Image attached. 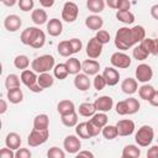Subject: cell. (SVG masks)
<instances>
[{"label": "cell", "instance_id": "9c48e42d", "mask_svg": "<svg viewBox=\"0 0 158 158\" xmlns=\"http://www.w3.org/2000/svg\"><path fill=\"white\" fill-rule=\"evenodd\" d=\"M63 147H64L65 152H68L70 154H77L81 148V143H80V139L77 136L69 135V136H67L64 138Z\"/></svg>", "mask_w": 158, "mask_h": 158}, {"label": "cell", "instance_id": "e575fe53", "mask_svg": "<svg viewBox=\"0 0 158 158\" xmlns=\"http://www.w3.org/2000/svg\"><path fill=\"white\" fill-rule=\"evenodd\" d=\"M37 83L43 88V89H47V88H51L54 83V79L53 77L47 72V73H41L38 75V79H37Z\"/></svg>", "mask_w": 158, "mask_h": 158}, {"label": "cell", "instance_id": "8fae6325", "mask_svg": "<svg viewBox=\"0 0 158 158\" xmlns=\"http://www.w3.org/2000/svg\"><path fill=\"white\" fill-rule=\"evenodd\" d=\"M116 127H117L118 136H122V137L131 136L133 133V131H135V122L132 120H128V118L120 120L116 123Z\"/></svg>", "mask_w": 158, "mask_h": 158}, {"label": "cell", "instance_id": "7c38bea8", "mask_svg": "<svg viewBox=\"0 0 158 158\" xmlns=\"http://www.w3.org/2000/svg\"><path fill=\"white\" fill-rule=\"evenodd\" d=\"M95 107H96V111H100V112H107L112 109L114 106V100L111 96L109 95H102L100 98H98L95 100Z\"/></svg>", "mask_w": 158, "mask_h": 158}, {"label": "cell", "instance_id": "d590c367", "mask_svg": "<svg viewBox=\"0 0 158 158\" xmlns=\"http://www.w3.org/2000/svg\"><path fill=\"white\" fill-rule=\"evenodd\" d=\"M101 133H102L104 138H106L109 141H111V139H114V138H116L118 136L116 125L115 126L114 125H106V126H104L102 130H101Z\"/></svg>", "mask_w": 158, "mask_h": 158}, {"label": "cell", "instance_id": "94428289", "mask_svg": "<svg viewBox=\"0 0 158 158\" xmlns=\"http://www.w3.org/2000/svg\"><path fill=\"white\" fill-rule=\"evenodd\" d=\"M151 16L154 20H158V4H156L151 7Z\"/></svg>", "mask_w": 158, "mask_h": 158}, {"label": "cell", "instance_id": "ba28073f", "mask_svg": "<svg viewBox=\"0 0 158 158\" xmlns=\"http://www.w3.org/2000/svg\"><path fill=\"white\" fill-rule=\"evenodd\" d=\"M135 75H136V79L137 81L139 83H148L152 77H153V70L151 68V65L146 64V63H142L139 65H137L136 68V72H135Z\"/></svg>", "mask_w": 158, "mask_h": 158}, {"label": "cell", "instance_id": "91938a15", "mask_svg": "<svg viewBox=\"0 0 158 158\" xmlns=\"http://www.w3.org/2000/svg\"><path fill=\"white\" fill-rule=\"evenodd\" d=\"M77 157L79 158V157H88V158H93L94 157V154L91 153V152H89V151H79L78 153H77Z\"/></svg>", "mask_w": 158, "mask_h": 158}, {"label": "cell", "instance_id": "8d00e7d4", "mask_svg": "<svg viewBox=\"0 0 158 158\" xmlns=\"http://www.w3.org/2000/svg\"><path fill=\"white\" fill-rule=\"evenodd\" d=\"M53 74H54V77H56L57 79H59V80L65 79V78L68 77V74H69L65 63H59V64L54 65V68H53Z\"/></svg>", "mask_w": 158, "mask_h": 158}, {"label": "cell", "instance_id": "484cf974", "mask_svg": "<svg viewBox=\"0 0 158 158\" xmlns=\"http://www.w3.org/2000/svg\"><path fill=\"white\" fill-rule=\"evenodd\" d=\"M49 126V117L46 114H40L33 118V128L46 130Z\"/></svg>", "mask_w": 158, "mask_h": 158}, {"label": "cell", "instance_id": "680465c9", "mask_svg": "<svg viewBox=\"0 0 158 158\" xmlns=\"http://www.w3.org/2000/svg\"><path fill=\"white\" fill-rule=\"evenodd\" d=\"M149 104H151L152 106H157V107H158V90H156L154 94L152 95V98H151V100H149Z\"/></svg>", "mask_w": 158, "mask_h": 158}, {"label": "cell", "instance_id": "6da1fadb", "mask_svg": "<svg viewBox=\"0 0 158 158\" xmlns=\"http://www.w3.org/2000/svg\"><path fill=\"white\" fill-rule=\"evenodd\" d=\"M136 43L132 37V31L128 27H120L115 35V46L121 49L126 51L131 47H133Z\"/></svg>", "mask_w": 158, "mask_h": 158}, {"label": "cell", "instance_id": "cb8c5ba5", "mask_svg": "<svg viewBox=\"0 0 158 158\" xmlns=\"http://www.w3.org/2000/svg\"><path fill=\"white\" fill-rule=\"evenodd\" d=\"M57 110H58L59 115H67V114L75 111V106H74V102L72 100H62L58 102Z\"/></svg>", "mask_w": 158, "mask_h": 158}, {"label": "cell", "instance_id": "d6a6232c", "mask_svg": "<svg viewBox=\"0 0 158 158\" xmlns=\"http://www.w3.org/2000/svg\"><path fill=\"white\" fill-rule=\"evenodd\" d=\"M86 7L89 9V11L94 14H99L104 10L105 1L104 0H86Z\"/></svg>", "mask_w": 158, "mask_h": 158}, {"label": "cell", "instance_id": "816d5d0a", "mask_svg": "<svg viewBox=\"0 0 158 158\" xmlns=\"http://www.w3.org/2000/svg\"><path fill=\"white\" fill-rule=\"evenodd\" d=\"M86 126H88V130H89V133H90V136H91V137L98 136V135L101 132V130H102V128L98 127L95 123H93L90 120H89V121H86Z\"/></svg>", "mask_w": 158, "mask_h": 158}, {"label": "cell", "instance_id": "4dcf8cb0", "mask_svg": "<svg viewBox=\"0 0 158 158\" xmlns=\"http://www.w3.org/2000/svg\"><path fill=\"white\" fill-rule=\"evenodd\" d=\"M65 65H67V68H68L69 74L77 75V74L81 70V63L79 62L78 58H69V59H67Z\"/></svg>", "mask_w": 158, "mask_h": 158}, {"label": "cell", "instance_id": "f907efd6", "mask_svg": "<svg viewBox=\"0 0 158 158\" xmlns=\"http://www.w3.org/2000/svg\"><path fill=\"white\" fill-rule=\"evenodd\" d=\"M116 112L121 116H125L128 114V109H127V104H126V100H122V101H118L116 104Z\"/></svg>", "mask_w": 158, "mask_h": 158}, {"label": "cell", "instance_id": "f6af8a7d", "mask_svg": "<svg viewBox=\"0 0 158 158\" xmlns=\"http://www.w3.org/2000/svg\"><path fill=\"white\" fill-rule=\"evenodd\" d=\"M33 31H35V27H27L25 28L22 32H21V36H20V40L23 44L26 46H30V41H31V37L33 35Z\"/></svg>", "mask_w": 158, "mask_h": 158}, {"label": "cell", "instance_id": "f546056e", "mask_svg": "<svg viewBox=\"0 0 158 158\" xmlns=\"http://www.w3.org/2000/svg\"><path fill=\"white\" fill-rule=\"evenodd\" d=\"M154 91H156V89L152 85L146 84V83L141 88H138V95H139V98L143 99V100H146V101H149L151 100V98L154 94Z\"/></svg>", "mask_w": 158, "mask_h": 158}, {"label": "cell", "instance_id": "f1b7e54d", "mask_svg": "<svg viewBox=\"0 0 158 158\" xmlns=\"http://www.w3.org/2000/svg\"><path fill=\"white\" fill-rule=\"evenodd\" d=\"M60 121L65 127H74L78 125V114L73 111L67 115H60Z\"/></svg>", "mask_w": 158, "mask_h": 158}, {"label": "cell", "instance_id": "be15d7a7", "mask_svg": "<svg viewBox=\"0 0 158 158\" xmlns=\"http://www.w3.org/2000/svg\"><path fill=\"white\" fill-rule=\"evenodd\" d=\"M106 5L111 9H117V4H118V0H106L105 1Z\"/></svg>", "mask_w": 158, "mask_h": 158}, {"label": "cell", "instance_id": "003e7915", "mask_svg": "<svg viewBox=\"0 0 158 158\" xmlns=\"http://www.w3.org/2000/svg\"><path fill=\"white\" fill-rule=\"evenodd\" d=\"M1 1H2V0H1Z\"/></svg>", "mask_w": 158, "mask_h": 158}, {"label": "cell", "instance_id": "1f68e13d", "mask_svg": "<svg viewBox=\"0 0 158 158\" xmlns=\"http://www.w3.org/2000/svg\"><path fill=\"white\" fill-rule=\"evenodd\" d=\"M116 19L126 25H131L135 22V15L128 10V11H121V10H117L116 12Z\"/></svg>", "mask_w": 158, "mask_h": 158}, {"label": "cell", "instance_id": "9f6ffc18", "mask_svg": "<svg viewBox=\"0 0 158 158\" xmlns=\"http://www.w3.org/2000/svg\"><path fill=\"white\" fill-rule=\"evenodd\" d=\"M130 7H131V2H130V0H118L117 10H121V11H128Z\"/></svg>", "mask_w": 158, "mask_h": 158}, {"label": "cell", "instance_id": "e7e4bbea", "mask_svg": "<svg viewBox=\"0 0 158 158\" xmlns=\"http://www.w3.org/2000/svg\"><path fill=\"white\" fill-rule=\"evenodd\" d=\"M0 104H1V107H0V114L2 115V114H5V112H6V110H7V104H6V101H5L4 99H1V100H0Z\"/></svg>", "mask_w": 158, "mask_h": 158}, {"label": "cell", "instance_id": "83f0119b", "mask_svg": "<svg viewBox=\"0 0 158 158\" xmlns=\"http://www.w3.org/2000/svg\"><path fill=\"white\" fill-rule=\"evenodd\" d=\"M95 112H96L95 104H91V102H83V104L79 105V115H81V116H84V117H91Z\"/></svg>", "mask_w": 158, "mask_h": 158}, {"label": "cell", "instance_id": "2e32d148", "mask_svg": "<svg viewBox=\"0 0 158 158\" xmlns=\"http://www.w3.org/2000/svg\"><path fill=\"white\" fill-rule=\"evenodd\" d=\"M81 70L88 75H96L100 70V63L95 59H86L81 63Z\"/></svg>", "mask_w": 158, "mask_h": 158}, {"label": "cell", "instance_id": "d4e9b609", "mask_svg": "<svg viewBox=\"0 0 158 158\" xmlns=\"http://www.w3.org/2000/svg\"><path fill=\"white\" fill-rule=\"evenodd\" d=\"M31 20L36 25H43L47 22V12L43 9H35L31 14Z\"/></svg>", "mask_w": 158, "mask_h": 158}, {"label": "cell", "instance_id": "9a60e30c", "mask_svg": "<svg viewBox=\"0 0 158 158\" xmlns=\"http://www.w3.org/2000/svg\"><path fill=\"white\" fill-rule=\"evenodd\" d=\"M46 43V35L42 30H40L38 27H35V31H33V35L31 37V41H30V46L32 48H42Z\"/></svg>", "mask_w": 158, "mask_h": 158}, {"label": "cell", "instance_id": "30bf717a", "mask_svg": "<svg viewBox=\"0 0 158 158\" xmlns=\"http://www.w3.org/2000/svg\"><path fill=\"white\" fill-rule=\"evenodd\" d=\"M102 46L95 37L90 38L88 44H86V56L91 59H96L100 57L101 52H102Z\"/></svg>", "mask_w": 158, "mask_h": 158}, {"label": "cell", "instance_id": "6f0895ef", "mask_svg": "<svg viewBox=\"0 0 158 158\" xmlns=\"http://www.w3.org/2000/svg\"><path fill=\"white\" fill-rule=\"evenodd\" d=\"M147 157L148 158H158V146H152L147 151Z\"/></svg>", "mask_w": 158, "mask_h": 158}, {"label": "cell", "instance_id": "c3c4849f", "mask_svg": "<svg viewBox=\"0 0 158 158\" xmlns=\"http://www.w3.org/2000/svg\"><path fill=\"white\" fill-rule=\"evenodd\" d=\"M106 85L107 84H106V80H105L104 75L102 74H96L95 78H94V88L99 91V90H102Z\"/></svg>", "mask_w": 158, "mask_h": 158}, {"label": "cell", "instance_id": "ffe728a7", "mask_svg": "<svg viewBox=\"0 0 158 158\" xmlns=\"http://www.w3.org/2000/svg\"><path fill=\"white\" fill-rule=\"evenodd\" d=\"M121 89L127 95L135 94L137 91V89H138L137 79H133V78H126V79H123V81L121 83Z\"/></svg>", "mask_w": 158, "mask_h": 158}, {"label": "cell", "instance_id": "603a6c76", "mask_svg": "<svg viewBox=\"0 0 158 158\" xmlns=\"http://www.w3.org/2000/svg\"><path fill=\"white\" fill-rule=\"evenodd\" d=\"M7 100L11 102V104H19L23 100V93L21 90L20 86L17 88H12V89H7Z\"/></svg>", "mask_w": 158, "mask_h": 158}, {"label": "cell", "instance_id": "d6986e66", "mask_svg": "<svg viewBox=\"0 0 158 158\" xmlns=\"http://www.w3.org/2000/svg\"><path fill=\"white\" fill-rule=\"evenodd\" d=\"M104 25V20L102 17H100L99 15H90L85 19V26L91 30V31H99L101 30Z\"/></svg>", "mask_w": 158, "mask_h": 158}, {"label": "cell", "instance_id": "f35d334b", "mask_svg": "<svg viewBox=\"0 0 158 158\" xmlns=\"http://www.w3.org/2000/svg\"><path fill=\"white\" fill-rule=\"evenodd\" d=\"M57 51L58 53L62 56V57H69L70 54H73V49H72V46H70V42L69 41H62L58 43V47H57Z\"/></svg>", "mask_w": 158, "mask_h": 158}, {"label": "cell", "instance_id": "7402d4cb", "mask_svg": "<svg viewBox=\"0 0 158 158\" xmlns=\"http://www.w3.org/2000/svg\"><path fill=\"white\" fill-rule=\"evenodd\" d=\"M139 44L149 54H153V56L158 54V40L157 38H144L143 41L139 42Z\"/></svg>", "mask_w": 158, "mask_h": 158}, {"label": "cell", "instance_id": "836d02e7", "mask_svg": "<svg viewBox=\"0 0 158 158\" xmlns=\"http://www.w3.org/2000/svg\"><path fill=\"white\" fill-rule=\"evenodd\" d=\"M131 31H132V37H133L135 43H139L141 41H143L146 38V30L143 26L136 25L131 28Z\"/></svg>", "mask_w": 158, "mask_h": 158}, {"label": "cell", "instance_id": "e0dca14e", "mask_svg": "<svg viewBox=\"0 0 158 158\" xmlns=\"http://www.w3.org/2000/svg\"><path fill=\"white\" fill-rule=\"evenodd\" d=\"M63 31V25H62V21L59 19H51L48 22H47V32L49 36L52 37H57L62 33Z\"/></svg>", "mask_w": 158, "mask_h": 158}, {"label": "cell", "instance_id": "bcb514c9", "mask_svg": "<svg viewBox=\"0 0 158 158\" xmlns=\"http://www.w3.org/2000/svg\"><path fill=\"white\" fill-rule=\"evenodd\" d=\"M47 157L48 158H64L65 152L58 147H51L47 152Z\"/></svg>", "mask_w": 158, "mask_h": 158}, {"label": "cell", "instance_id": "4fadbf2b", "mask_svg": "<svg viewBox=\"0 0 158 158\" xmlns=\"http://www.w3.org/2000/svg\"><path fill=\"white\" fill-rule=\"evenodd\" d=\"M102 75L106 80V84L109 86H114L120 80V73L115 67H106L102 72Z\"/></svg>", "mask_w": 158, "mask_h": 158}, {"label": "cell", "instance_id": "03108f58", "mask_svg": "<svg viewBox=\"0 0 158 158\" xmlns=\"http://www.w3.org/2000/svg\"><path fill=\"white\" fill-rule=\"evenodd\" d=\"M5 6H9V7H11V6H14L16 2H19V0H2L1 1Z\"/></svg>", "mask_w": 158, "mask_h": 158}, {"label": "cell", "instance_id": "4316f807", "mask_svg": "<svg viewBox=\"0 0 158 158\" xmlns=\"http://www.w3.org/2000/svg\"><path fill=\"white\" fill-rule=\"evenodd\" d=\"M122 158H138L141 156V149L135 144H127L122 149Z\"/></svg>", "mask_w": 158, "mask_h": 158}, {"label": "cell", "instance_id": "ee69618b", "mask_svg": "<svg viewBox=\"0 0 158 158\" xmlns=\"http://www.w3.org/2000/svg\"><path fill=\"white\" fill-rule=\"evenodd\" d=\"M126 104H127V109H128V115L136 114V112L139 110V107H141L138 100L135 99V98H128V99H126Z\"/></svg>", "mask_w": 158, "mask_h": 158}, {"label": "cell", "instance_id": "277c9868", "mask_svg": "<svg viewBox=\"0 0 158 158\" xmlns=\"http://www.w3.org/2000/svg\"><path fill=\"white\" fill-rule=\"evenodd\" d=\"M20 78H21L22 84H25L31 91H33V93H41L43 90V88L37 83L38 77L36 75V72L35 70L25 69V70H22Z\"/></svg>", "mask_w": 158, "mask_h": 158}, {"label": "cell", "instance_id": "5b68a950", "mask_svg": "<svg viewBox=\"0 0 158 158\" xmlns=\"http://www.w3.org/2000/svg\"><path fill=\"white\" fill-rule=\"evenodd\" d=\"M49 137V131L48 128L46 130H37V128H33L28 137H27V143L30 147H37V146H41L43 144Z\"/></svg>", "mask_w": 158, "mask_h": 158}, {"label": "cell", "instance_id": "44dd1931", "mask_svg": "<svg viewBox=\"0 0 158 158\" xmlns=\"http://www.w3.org/2000/svg\"><path fill=\"white\" fill-rule=\"evenodd\" d=\"M21 136L19 135V133H16V132H10V133H7V136H6V138H5V144H6V147H9V148H11V149H14V151H16V149H19L20 148V146H21Z\"/></svg>", "mask_w": 158, "mask_h": 158}, {"label": "cell", "instance_id": "7a4b0ae2", "mask_svg": "<svg viewBox=\"0 0 158 158\" xmlns=\"http://www.w3.org/2000/svg\"><path fill=\"white\" fill-rule=\"evenodd\" d=\"M31 68L36 73H47L54 68V57L51 54H43L35 58L31 62Z\"/></svg>", "mask_w": 158, "mask_h": 158}, {"label": "cell", "instance_id": "7bdbcfd3", "mask_svg": "<svg viewBox=\"0 0 158 158\" xmlns=\"http://www.w3.org/2000/svg\"><path fill=\"white\" fill-rule=\"evenodd\" d=\"M20 80H21V78H19L16 74H9L6 77V79H5L6 89H12V88L20 86Z\"/></svg>", "mask_w": 158, "mask_h": 158}, {"label": "cell", "instance_id": "ac0fdd59", "mask_svg": "<svg viewBox=\"0 0 158 158\" xmlns=\"http://www.w3.org/2000/svg\"><path fill=\"white\" fill-rule=\"evenodd\" d=\"M74 85L78 90L80 91H85L90 88L91 83H90V79H89V75L85 74V73H78L74 78Z\"/></svg>", "mask_w": 158, "mask_h": 158}, {"label": "cell", "instance_id": "3957f363", "mask_svg": "<svg viewBox=\"0 0 158 158\" xmlns=\"http://www.w3.org/2000/svg\"><path fill=\"white\" fill-rule=\"evenodd\" d=\"M154 138V131L151 126L143 125L138 128L135 136V141L139 147H148Z\"/></svg>", "mask_w": 158, "mask_h": 158}, {"label": "cell", "instance_id": "60d3db41", "mask_svg": "<svg viewBox=\"0 0 158 158\" xmlns=\"http://www.w3.org/2000/svg\"><path fill=\"white\" fill-rule=\"evenodd\" d=\"M75 133L79 138H83V139H89L91 138L90 133H89V130H88V126H86V122H80L75 126Z\"/></svg>", "mask_w": 158, "mask_h": 158}, {"label": "cell", "instance_id": "ab89813d", "mask_svg": "<svg viewBox=\"0 0 158 158\" xmlns=\"http://www.w3.org/2000/svg\"><path fill=\"white\" fill-rule=\"evenodd\" d=\"M14 65H15L17 69L25 70V69H27L28 65H30V59H28L27 56L20 54V56L15 57V59H14Z\"/></svg>", "mask_w": 158, "mask_h": 158}, {"label": "cell", "instance_id": "681fc988", "mask_svg": "<svg viewBox=\"0 0 158 158\" xmlns=\"http://www.w3.org/2000/svg\"><path fill=\"white\" fill-rule=\"evenodd\" d=\"M17 4H19V7H20L22 11H25V12L32 10V9H33V5H35L33 0H19Z\"/></svg>", "mask_w": 158, "mask_h": 158}, {"label": "cell", "instance_id": "52a82bcc", "mask_svg": "<svg viewBox=\"0 0 158 158\" xmlns=\"http://www.w3.org/2000/svg\"><path fill=\"white\" fill-rule=\"evenodd\" d=\"M110 62L112 64V67L115 68H120V69H126L131 65V58L128 54L123 53V52H115L112 53Z\"/></svg>", "mask_w": 158, "mask_h": 158}, {"label": "cell", "instance_id": "7dc6e473", "mask_svg": "<svg viewBox=\"0 0 158 158\" xmlns=\"http://www.w3.org/2000/svg\"><path fill=\"white\" fill-rule=\"evenodd\" d=\"M95 38L101 43V44H106L110 42V33L105 30H99L96 31V35H95Z\"/></svg>", "mask_w": 158, "mask_h": 158}, {"label": "cell", "instance_id": "8992f818", "mask_svg": "<svg viewBox=\"0 0 158 158\" xmlns=\"http://www.w3.org/2000/svg\"><path fill=\"white\" fill-rule=\"evenodd\" d=\"M78 15H79V9H78V5L73 1H67L64 5H63V9H62V19L65 21V22H74L77 19H78Z\"/></svg>", "mask_w": 158, "mask_h": 158}, {"label": "cell", "instance_id": "11a10c76", "mask_svg": "<svg viewBox=\"0 0 158 158\" xmlns=\"http://www.w3.org/2000/svg\"><path fill=\"white\" fill-rule=\"evenodd\" d=\"M14 157H15L14 149H11L9 147L0 149V158H14Z\"/></svg>", "mask_w": 158, "mask_h": 158}, {"label": "cell", "instance_id": "74e56055", "mask_svg": "<svg viewBox=\"0 0 158 158\" xmlns=\"http://www.w3.org/2000/svg\"><path fill=\"white\" fill-rule=\"evenodd\" d=\"M90 121L93 122V123H95L98 127H100V128H102L104 126H106L107 125V116H106V114L105 112H95L93 116H91V118H90Z\"/></svg>", "mask_w": 158, "mask_h": 158}, {"label": "cell", "instance_id": "db71d44e", "mask_svg": "<svg viewBox=\"0 0 158 158\" xmlns=\"http://www.w3.org/2000/svg\"><path fill=\"white\" fill-rule=\"evenodd\" d=\"M31 156H32V153L27 148H19L15 152V157L16 158H30Z\"/></svg>", "mask_w": 158, "mask_h": 158}, {"label": "cell", "instance_id": "f5cc1de1", "mask_svg": "<svg viewBox=\"0 0 158 158\" xmlns=\"http://www.w3.org/2000/svg\"><path fill=\"white\" fill-rule=\"evenodd\" d=\"M69 42H70V46H72V49H73V54L81 51L83 43H81L80 40H78V38H72V40H69Z\"/></svg>", "mask_w": 158, "mask_h": 158}, {"label": "cell", "instance_id": "6125c7cd", "mask_svg": "<svg viewBox=\"0 0 158 158\" xmlns=\"http://www.w3.org/2000/svg\"><path fill=\"white\" fill-rule=\"evenodd\" d=\"M38 1L43 7H52L54 4V0H38Z\"/></svg>", "mask_w": 158, "mask_h": 158}, {"label": "cell", "instance_id": "5bb4252c", "mask_svg": "<svg viewBox=\"0 0 158 158\" xmlns=\"http://www.w3.org/2000/svg\"><path fill=\"white\" fill-rule=\"evenodd\" d=\"M21 25H22V21L17 15H9L4 20V27L9 32H16L17 30H20Z\"/></svg>", "mask_w": 158, "mask_h": 158}, {"label": "cell", "instance_id": "b9f144b4", "mask_svg": "<svg viewBox=\"0 0 158 158\" xmlns=\"http://www.w3.org/2000/svg\"><path fill=\"white\" fill-rule=\"evenodd\" d=\"M132 56H133V58L137 59V60H144V59L149 56V53H148L141 44H138V46L133 47V49H132Z\"/></svg>", "mask_w": 158, "mask_h": 158}]
</instances>
